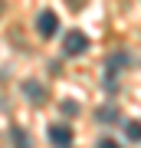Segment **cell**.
I'll return each instance as SVG.
<instances>
[{
	"instance_id": "cell-1",
	"label": "cell",
	"mask_w": 141,
	"mask_h": 148,
	"mask_svg": "<svg viewBox=\"0 0 141 148\" xmlns=\"http://www.w3.org/2000/svg\"><path fill=\"white\" fill-rule=\"evenodd\" d=\"M63 49H66V56H82L85 49H89V36H85V33H79V30L66 33V40H63Z\"/></svg>"
},
{
	"instance_id": "cell-2",
	"label": "cell",
	"mask_w": 141,
	"mask_h": 148,
	"mask_svg": "<svg viewBox=\"0 0 141 148\" xmlns=\"http://www.w3.org/2000/svg\"><path fill=\"white\" fill-rule=\"evenodd\" d=\"M36 30H40V36H52V33H59V16L52 13V10H43L36 16Z\"/></svg>"
},
{
	"instance_id": "cell-3",
	"label": "cell",
	"mask_w": 141,
	"mask_h": 148,
	"mask_svg": "<svg viewBox=\"0 0 141 148\" xmlns=\"http://www.w3.org/2000/svg\"><path fill=\"white\" fill-rule=\"evenodd\" d=\"M49 145L69 148V145H72V128H69V125H49Z\"/></svg>"
},
{
	"instance_id": "cell-4",
	"label": "cell",
	"mask_w": 141,
	"mask_h": 148,
	"mask_svg": "<svg viewBox=\"0 0 141 148\" xmlns=\"http://www.w3.org/2000/svg\"><path fill=\"white\" fill-rule=\"evenodd\" d=\"M23 95H26V99H33V102H43V99H46V89H43L40 82H33V79H30V82L23 86Z\"/></svg>"
},
{
	"instance_id": "cell-5",
	"label": "cell",
	"mask_w": 141,
	"mask_h": 148,
	"mask_svg": "<svg viewBox=\"0 0 141 148\" xmlns=\"http://www.w3.org/2000/svg\"><path fill=\"white\" fill-rule=\"evenodd\" d=\"M125 135L131 138V142H141V122H135V119L125 122Z\"/></svg>"
},
{
	"instance_id": "cell-6",
	"label": "cell",
	"mask_w": 141,
	"mask_h": 148,
	"mask_svg": "<svg viewBox=\"0 0 141 148\" xmlns=\"http://www.w3.org/2000/svg\"><path fill=\"white\" fill-rule=\"evenodd\" d=\"M10 135H13V145H16V148H30V132H23V128H13Z\"/></svg>"
},
{
	"instance_id": "cell-7",
	"label": "cell",
	"mask_w": 141,
	"mask_h": 148,
	"mask_svg": "<svg viewBox=\"0 0 141 148\" xmlns=\"http://www.w3.org/2000/svg\"><path fill=\"white\" fill-rule=\"evenodd\" d=\"M118 115H115V109H102L99 112V122H115Z\"/></svg>"
},
{
	"instance_id": "cell-8",
	"label": "cell",
	"mask_w": 141,
	"mask_h": 148,
	"mask_svg": "<svg viewBox=\"0 0 141 148\" xmlns=\"http://www.w3.org/2000/svg\"><path fill=\"white\" fill-rule=\"evenodd\" d=\"M76 109H79L76 102H63V112H66V115H76Z\"/></svg>"
},
{
	"instance_id": "cell-9",
	"label": "cell",
	"mask_w": 141,
	"mask_h": 148,
	"mask_svg": "<svg viewBox=\"0 0 141 148\" xmlns=\"http://www.w3.org/2000/svg\"><path fill=\"white\" fill-rule=\"evenodd\" d=\"M99 148H118V142H112V138H102V142H99Z\"/></svg>"
}]
</instances>
